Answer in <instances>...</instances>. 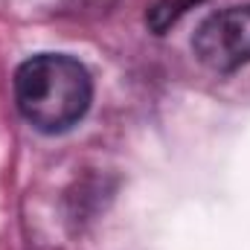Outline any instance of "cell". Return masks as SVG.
Returning a JSON list of instances; mask_svg holds the SVG:
<instances>
[{
	"instance_id": "obj_1",
	"label": "cell",
	"mask_w": 250,
	"mask_h": 250,
	"mask_svg": "<svg viewBox=\"0 0 250 250\" xmlns=\"http://www.w3.org/2000/svg\"><path fill=\"white\" fill-rule=\"evenodd\" d=\"M93 99L87 67L64 53L32 56L15 73V105L21 117L44 134H62L79 123Z\"/></svg>"
},
{
	"instance_id": "obj_2",
	"label": "cell",
	"mask_w": 250,
	"mask_h": 250,
	"mask_svg": "<svg viewBox=\"0 0 250 250\" xmlns=\"http://www.w3.org/2000/svg\"><path fill=\"white\" fill-rule=\"evenodd\" d=\"M198 62L215 73L250 64V6H230L209 15L192 38Z\"/></svg>"
}]
</instances>
